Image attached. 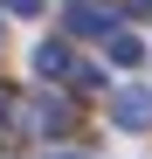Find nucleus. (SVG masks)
<instances>
[{"label":"nucleus","instance_id":"f257e3e1","mask_svg":"<svg viewBox=\"0 0 152 159\" xmlns=\"http://www.w3.org/2000/svg\"><path fill=\"white\" fill-rule=\"evenodd\" d=\"M62 28L83 35V42H111V35H118V7H104V0H69Z\"/></svg>","mask_w":152,"mask_h":159},{"label":"nucleus","instance_id":"f03ea898","mask_svg":"<svg viewBox=\"0 0 152 159\" xmlns=\"http://www.w3.org/2000/svg\"><path fill=\"white\" fill-rule=\"evenodd\" d=\"M14 118L28 125V131H42V139H62V131H76V111L62 97H35V104H14Z\"/></svg>","mask_w":152,"mask_h":159},{"label":"nucleus","instance_id":"423d86ee","mask_svg":"<svg viewBox=\"0 0 152 159\" xmlns=\"http://www.w3.org/2000/svg\"><path fill=\"white\" fill-rule=\"evenodd\" d=\"M0 7H7V14H21V21H35V14L48 7V0H0Z\"/></svg>","mask_w":152,"mask_h":159},{"label":"nucleus","instance_id":"20e7f679","mask_svg":"<svg viewBox=\"0 0 152 159\" xmlns=\"http://www.w3.org/2000/svg\"><path fill=\"white\" fill-rule=\"evenodd\" d=\"M28 62H35V76H48V83H56V76L69 83V76L83 69V62L69 56V42H62V35H48V42H35V56H28Z\"/></svg>","mask_w":152,"mask_h":159},{"label":"nucleus","instance_id":"39448f33","mask_svg":"<svg viewBox=\"0 0 152 159\" xmlns=\"http://www.w3.org/2000/svg\"><path fill=\"white\" fill-rule=\"evenodd\" d=\"M111 62H118V69H138V62H145V42L118 28V35H111Z\"/></svg>","mask_w":152,"mask_h":159},{"label":"nucleus","instance_id":"7ed1b4c3","mask_svg":"<svg viewBox=\"0 0 152 159\" xmlns=\"http://www.w3.org/2000/svg\"><path fill=\"white\" fill-rule=\"evenodd\" d=\"M111 125H118V131H152V90L124 83V90L111 97Z\"/></svg>","mask_w":152,"mask_h":159},{"label":"nucleus","instance_id":"0eeeda50","mask_svg":"<svg viewBox=\"0 0 152 159\" xmlns=\"http://www.w3.org/2000/svg\"><path fill=\"white\" fill-rule=\"evenodd\" d=\"M48 159H90V152H76V145H62V152H48Z\"/></svg>","mask_w":152,"mask_h":159}]
</instances>
